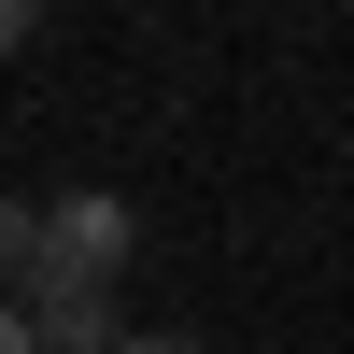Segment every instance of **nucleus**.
Listing matches in <instances>:
<instances>
[{
    "mask_svg": "<svg viewBox=\"0 0 354 354\" xmlns=\"http://www.w3.org/2000/svg\"><path fill=\"white\" fill-rule=\"evenodd\" d=\"M0 283H43V198L0 185Z\"/></svg>",
    "mask_w": 354,
    "mask_h": 354,
    "instance_id": "3",
    "label": "nucleus"
},
{
    "mask_svg": "<svg viewBox=\"0 0 354 354\" xmlns=\"http://www.w3.org/2000/svg\"><path fill=\"white\" fill-rule=\"evenodd\" d=\"M0 354H28V312H0Z\"/></svg>",
    "mask_w": 354,
    "mask_h": 354,
    "instance_id": "6",
    "label": "nucleus"
},
{
    "mask_svg": "<svg viewBox=\"0 0 354 354\" xmlns=\"http://www.w3.org/2000/svg\"><path fill=\"white\" fill-rule=\"evenodd\" d=\"M28 354H128V312H113V283L43 270V283H28Z\"/></svg>",
    "mask_w": 354,
    "mask_h": 354,
    "instance_id": "2",
    "label": "nucleus"
},
{
    "mask_svg": "<svg viewBox=\"0 0 354 354\" xmlns=\"http://www.w3.org/2000/svg\"><path fill=\"white\" fill-rule=\"evenodd\" d=\"M128 241H142V227H128V198H113V185H71V198H43V270H71V283H113V270H128Z\"/></svg>",
    "mask_w": 354,
    "mask_h": 354,
    "instance_id": "1",
    "label": "nucleus"
},
{
    "mask_svg": "<svg viewBox=\"0 0 354 354\" xmlns=\"http://www.w3.org/2000/svg\"><path fill=\"white\" fill-rule=\"evenodd\" d=\"M28 28H43V0H0V57H15V43H28Z\"/></svg>",
    "mask_w": 354,
    "mask_h": 354,
    "instance_id": "5",
    "label": "nucleus"
},
{
    "mask_svg": "<svg viewBox=\"0 0 354 354\" xmlns=\"http://www.w3.org/2000/svg\"><path fill=\"white\" fill-rule=\"evenodd\" d=\"M128 354H213V340H185V326H128Z\"/></svg>",
    "mask_w": 354,
    "mask_h": 354,
    "instance_id": "4",
    "label": "nucleus"
}]
</instances>
